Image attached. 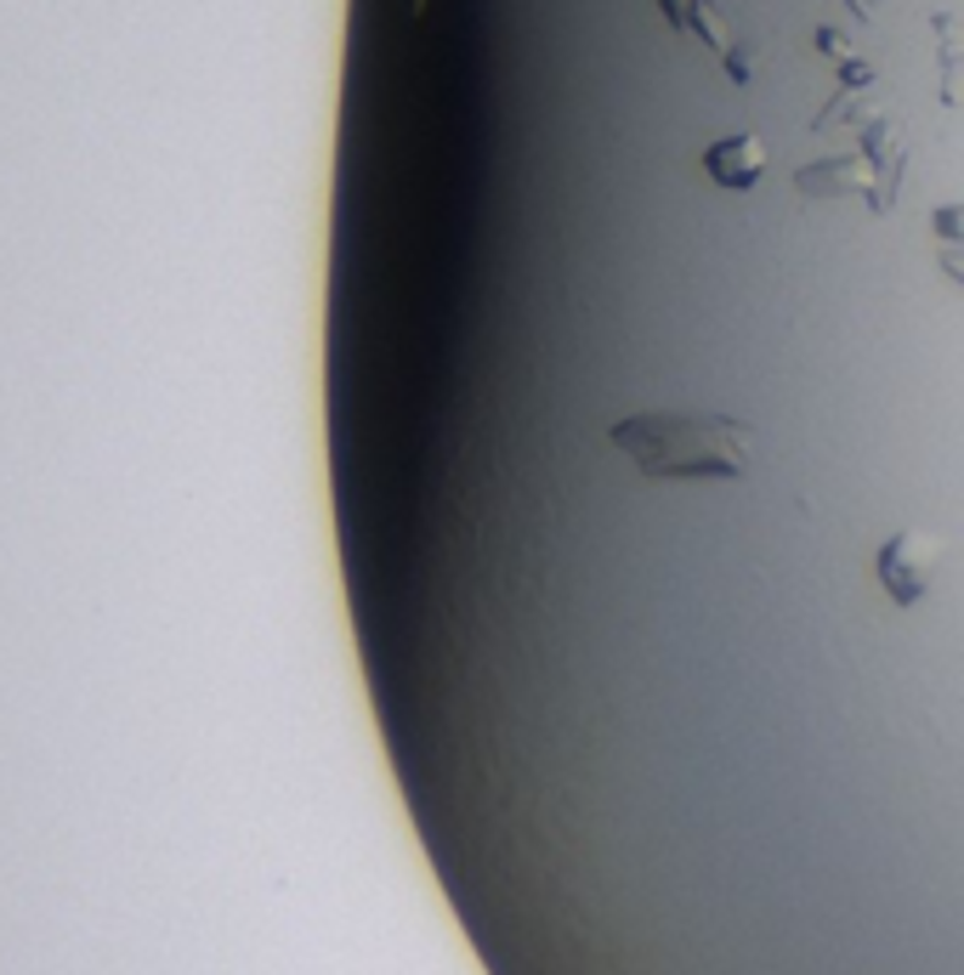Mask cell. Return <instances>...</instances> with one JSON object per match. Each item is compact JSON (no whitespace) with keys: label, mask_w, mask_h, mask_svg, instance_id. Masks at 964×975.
Listing matches in <instances>:
<instances>
[{"label":"cell","mask_w":964,"mask_h":975,"mask_svg":"<svg viewBox=\"0 0 964 975\" xmlns=\"http://www.w3.org/2000/svg\"><path fill=\"white\" fill-rule=\"evenodd\" d=\"M608 449L647 483H744L755 465V426L710 409H642L608 426Z\"/></svg>","instance_id":"cell-1"}]
</instances>
